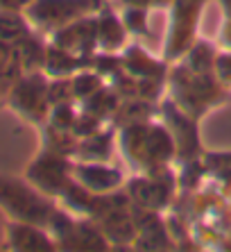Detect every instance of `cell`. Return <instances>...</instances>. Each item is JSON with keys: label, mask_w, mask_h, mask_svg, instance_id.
Listing matches in <instances>:
<instances>
[]
</instances>
